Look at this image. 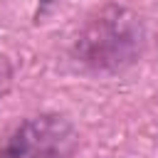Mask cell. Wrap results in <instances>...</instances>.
<instances>
[{"mask_svg":"<svg viewBox=\"0 0 158 158\" xmlns=\"http://www.w3.org/2000/svg\"><path fill=\"white\" fill-rule=\"evenodd\" d=\"M10 84H12V64H10L7 57L0 54V99L7 94Z\"/></svg>","mask_w":158,"mask_h":158,"instance_id":"cell-3","label":"cell"},{"mask_svg":"<svg viewBox=\"0 0 158 158\" xmlns=\"http://www.w3.org/2000/svg\"><path fill=\"white\" fill-rule=\"evenodd\" d=\"M79 146L74 123L59 114H42L17 123L0 141V158H69Z\"/></svg>","mask_w":158,"mask_h":158,"instance_id":"cell-2","label":"cell"},{"mask_svg":"<svg viewBox=\"0 0 158 158\" xmlns=\"http://www.w3.org/2000/svg\"><path fill=\"white\" fill-rule=\"evenodd\" d=\"M143 44V25L141 20L118 5L104 7L94 20L86 22L77 40V57L79 62L104 69V72H116L128 67L138 54Z\"/></svg>","mask_w":158,"mask_h":158,"instance_id":"cell-1","label":"cell"}]
</instances>
